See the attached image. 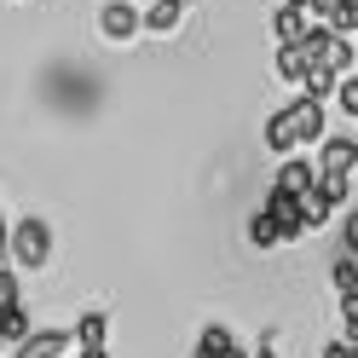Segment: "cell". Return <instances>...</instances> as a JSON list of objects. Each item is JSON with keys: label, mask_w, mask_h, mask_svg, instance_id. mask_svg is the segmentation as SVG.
<instances>
[{"label": "cell", "mask_w": 358, "mask_h": 358, "mask_svg": "<svg viewBox=\"0 0 358 358\" xmlns=\"http://www.w3.org/2000/svg\"><path fill=\"white\" fill-rule=\"evenodd\" d=\"M0 324H6V347H24L29 335H35V329H29V312H24V306H17V312H0Z\"/></svg>", "instance_id": "ac0fdd59"}, {"label": "cell", "mask_w": 358, "mask_h": 358, "mask_svg": "<svg viewBox=\"0 0 358 358\" xmlns=\"http://www.w3.org/2000/svg\"><path fill=\"white\" fill-rule=\"evenodd\" d=\"M329 220H335V203H329L324 191H312V196H306V226L318 231V226H329Z\"/></svg>", "instance_id": "ffe728a7"}, {"label": "cell", "mask_w": 358, "mask_h": 358, "mask_svg": "<svg viewBox=\"0 0 358 358\" xmlns=\"http://www.w3.org/2000/svg\"><path fill=\"white\" fill-rule=\"evenodd\" d=\"M335 104H341V116H358V76H347L335 87Z\"/></svg>", "instance_id": "7402d4cb"}, {"label": "cell", "mask_w": 358, "mask_h": 358, "mask_svg": "<svg viewBox=\"0 0 358 358\" xmlns=\"http://www.w3.org/2000/svg\"><path fill=\"white\" fill-rule=\"evenodd\" d=\"M272 191H289V196H312V191H318V162H295V156H289V162L278 168V179H272Z\"/></svg>", "instance_id": "30bf717a"}, {"label": "cell", "mask_w": 358, "mask_h": 358, "mask_svg": "<svg viewBox=\"0 0 358 358\" xmlns=\"http://www.w3.org/2000/svg\"><path fill=\"white\" fill-rule=\"evenodd\" d=\"M255 358H278V352H272V347H260V352H255Z\"/></svg>", "instance_id": "4316f807"}, {"label": "cell", "mask_w": 358, "mask_h": 358, "mask_svg": "<svg viewBox=\"0 0 358 358\" xmlns=\"http://www.w3.org/2000/svg\"><path fill=\"white\" fill-rule=\"evenodd\" d=\"M104 341H110V318L104 312H81L76 318V352H104Z\"/></svg>", "instance_id": "4fadbf2b"}, {"label": "cell", "mask_w": 358, "mask_h": 358, "mask_svg": "<svg viewBox=\"0 0 358 358\" xmlns=\"http://www.w3.org/2000/svg\"><path fill=\"white\" fill-rule=\"evenodd\" d=\"M266 214L278 220V231H283V243H301L312 226H306V196H289V191H266V203H260Z\"/></svg>", "instance_id": "277c9868"}, {"label": "cell", "mask_w": 358, "mask_h": 358, "mask_svg": "<svg viewBox=\"0 0 358 358\" xmlns=\"http://www.w3.org/2000/svg\"><path fill=\"white\" fill-rule=\"evenodd\" d=\"M99 35L110 47H127V41L145 35V12H133V0H104L99 6Z\"/></svg>", "instance_id": "3957f363"}, {"label": "cell", "mask_w": 358, "mask_h": 358, "mask_svg": "<svg viewBox=\"0 0 358 358\" xmlns=\"http://www.w3.org/2000/svg\"><path fill=\"white\" fill-rule=\"evenodd\" d=\"M341 341H347V347H352V358H358V324H352V329L341 335Z\"/></svg>", "instance_id": "484cf974"}, {"label": "cell", "mask_w": 358, "mask_h": 358, "mask_svg": "<svg viewBox=\"0 0 358 358\" xmlns=\"http://www.w3.org/2000/svg\"><path fill=\"white\" fill-rule=\"evenodd\" d=\"M283 6H312V0H283Z\"/></svg>", "instance_id": "83f0119b"}, {"label": "cell", "mask_w": 358, "mask_h": 358, "mask_svg": "<svg viewBox=\"0 0 358 358\" xmlns=\"http://www.w3.org/2000/svg\"><path fill=\"white\" fill-rule=\"evenodd\" d=\"M341 6H347V0H312L306 12H312V24H318V29H329L335 17H341Z\"/></svg>", "instance_id": "44dd1931"}, {"label": "cell", "mask_w": 358, "mask_h": 358, "mask_svg": "<svg viewBox=\"0 0 358 358\" xmlns=\"http://www.w3.org/2000/svg\"><path fill=\"white\" fill-rule=\"evenodd\" d=\"M329 283H335V295H347V289H358V260L352 255H341L329 266Z\"/></svg>", "instance_id": "d6986e66"}, {"label": "cell", "mask_w": 358, "mask_h": 358, "mask_svg": "<svg viewBox=\"0 0 358 358\" xmlns=\"http://www.w3.org/2000/svg\"><path fill=\"white\" fill-rule=\"evenodd\" d=\"M81 358H110V352H81Z\"/></svg>", "instance_id": "f546056e"}, {"label": "cell", "mask_w": 358, "mask_h": 358, "mask_svg": "<svg viewBox=\"0 0 358 358\" xmlns=\"http://www.w3.org/2000/svg\"><path fill=\"white\" fill-rule=\"evenodd\" d=\"M260 139H266V150L272 156H295L301 150V127H295V110H272V116H266V127H260Z\"/></svg>", "instance_id": "5b68a950"}, {"label": "cell", "mask_w": 358, "mask_h": 358, "mask_svg": "<svg viewBox=\"0 0 358 358\" xmlns=\"http://www.w3.org/2000/svg\"><path fill=\"white\" fill-rule=\"evenodd\" d=\"M318 191L329 196L335 208H347V196H352V173H318Z\"/></svg>", "instance_id": "e0dca14e"}, {"label": "cell", "mask_w": 358, "mask_h": 358, "mask_svg": "<svg viewBox=\"0 0 358 358\" xmlns=\"http://www.w3.org/2000/svg\"><path fill=\"white\" fill-rule=\"evenodd\" d=\"M295 127H301V145H324L329 139V116H324V99H312V93H301L295 104Z\"/></svg>", "instance_id": "8992f818"}, {"label": "cell", "mask_w": 358, "mask_h": 358, "mask_svg": "<svg viewBox=\"0 0 358 358\" xmlns=\"http://www.w3.org/2000/svg\"><path fill=\"white\" fill-rule=\"evenodd\" d=\"M318 358H352V347H347V341H324V352H318Z\"/></svg>", "instance_id": "d4e9b609"}, {"label": "cell", "mask_w": 358, "mask_h": 358, "mask_svg": "<svg viewBox=\"0 0 358 358\" xmlns=\"http://www.w3.org/2000/svg\"><path fill=\"white\" fill-rule=\"evenodd\" d=\"M249 243H255V249H278V243H283V231H278V220L272 214H249Z\"/></svg>", "instance_id": "9a60e30c"}, {"label": "cell", "mask_w": 358, "mask_h": 358, "mask_svg": "<svg viewBox=\"0 0 358 358\" xmlns=\"http://www.w3.org/2000/svg\"><path fill=\"white\" fill-rule=\"evenodd\" d=\"M47 260H52V226L41 214H24L12 226V266L17 272H47Z\"/></svg>", "instance_id": "6da1fadb"}, {"label": "cell", "mask_w": 358, "mask_h": 358, "mask_svg": "<svg viewBox=\"0 0 358 358\" xmlns=\"http://www.w3.org/2000/svg\"><path fill=\"white\" fill-rule=\"evenodd\" d=\"M335 312H341V324L352 329V324H358V289H347V295L335 301Z\"/></svg>", "instance_id": "603a6c76"}, {"label": "cell", "mask_w": 358, "mask_h": 358, "mask_svg": "<svg viewBox=\"0 0 358 358\" xmlns=\"http://www.w3.org/2000/svg\"><path fill=\"white\" fill-rule=\"evenodd\" d=\"M76 347V329H35L24 347H12V358H64Z\"/></svg>", "instance_id": "9c48e42d"}, {"label": "cell", "mask_w": 358, "mask_h": 358, "mask_svg": "<svg viewBox=\"0 0 358 358\" xmlns=\"http://www.w3.org/2000/svg\"><path fill=\"white\" fill-rule=\"evenodd\" d=\"M0 352H6V324H0Z\"/></svg>", "instance_id": "f1b7e54d"}, {"label": "cell", "mask_w": 358, "mask_h": 358, "mask_svg": "<svg viewBox=\"0 0 358 358\" xmlns=\"http://www.w3.org/2000/svg\"><path fill=\"white\" fill-rule=\"evenodd\" d=\"M278 81H289V87H301V93H306V81H312V52H306V47H278Z\"/></svg>", "instance_id": "7c38bea8"}, {"label": "cell", "mask_w": 358, "mask_h": 358, "mask_svg": "<svg viewBox=\"0 0 358 358\" xmlns=\"http://www.w3.org/2000/svg\"><path fill=\"white\" fill-rule=\"evenodd\" d=\"M17 306H24V272L0 266V312H17Z\"/></svg>", "instance_id": "2e32d148"}, {"label": "cell", "mask_w": 358, "mask_h": 358, "mask_svg": "<svg viewBox=\"0 0 358 358\" xmlns=\"http://www.w3.org/2000/svg\"><path fill=\"white\" fill-rule=\"evenodd\" d=\"M306 52H312V70H329V76H358V41L335 35V29H312L306 35Z\"/></svg>", "instance_id": "7a4b0ae2"}, {"label": "cell", "mask_w": 358, "mask_h": 358, "mask_svg": "<svg viewBox=\"0 0 358 358\" xmlns=\"http://www.w3.org/2000/svg\"><path fill=\"white\" fill-rule=\"evenodd\" d=\"M341 249H347V255L358 260V208L347 214V226H341Z\"/></svg>", "instance_id": "cb8c5ba5"}, {"label": "cell", "mask_w": 358, "mask_h": 358, "mask_svg": "<svg viewBox=\"0 0 358 358\" xmlns=\"http://www.w3.org/2000/svg\"><path fill=\"white\" fill-rule=\"evenodd\" d=\"M191 358H255V352H243L237 335H231L226 324H208L203 335H196V352H191Z\"/></svg>", "instance_id": "8fae6325"}, {"label": "cell", "mask_w": 358, "mask_h": 358, "mask_svg": "<svg viewBox=\"0 0 358 358\" xmlns=\"http://www.w3.org/2000/svg\"><path fill=\"white\" fill-rule=\"evenodd\" d=\"M179 24H185V0H150V12H145V35H173Z\"/></svg>", "instance_id": "5bb4252c"}, {"label": "cell", "mask_w": 358, "mask_h": 358, "mask_svg": "<svg viewBox=\"0 0 358 358\" xmlns=\"http://www.w3.org/2000/svg\"><path fill=\"white\" fill-rule=\"evenodd\" d=\"M358 168V139L352 133H329L318 145V173H352Z\"/></svg>", "instance_id": "52a82bcc"}, {"label": "cell", "mask_w": 358, "mask_h": 358, "mask_svg": "<svg viewBox=\"0 0 358 358\" xmlns=\"http://www.w3.org/2000/svg\"><path fill=\"white\" fill-rule=\"evenodd\" d=\"M272 29H278V47H306V35L318 29L306 6H278L272 12Z\"/></svg>", "instance_id": "ba28073f"}]
</instances>
